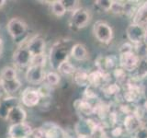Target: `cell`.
Returning a JSON list of instances; mask_svg holds the SVG:
<instances>
[{"mask_svg": "<svg viewBox=\"0 0 147 138\" xmlns=\"http://www.w3.org/2000/svg\"><path fill=\"white\" fill-rule=\"evenodd\" d=\"M144 110L147 112V100L144 102Z\"/></svg>", "mask_w": 147, "mask_h": 138, "instance_id": "cell-35", "label": "cell"}, {"mask_svg": "<svg viewBox=\"0 0 147 138\" xmlns=\"http://www.w3.org/2000/svg\"><path fill=\"white\" fill-rule=\"evenodd\" d=\"M16 78H18V75L16 69L14 67L6 66L0 72V80L8 81V80H14Z\"/></svg>", "mask_w": 147, "mask_h": 138, "instance_id": "cell-20", "label": "cell"}, {"mask_svg": "<svg viewBox=\"0 0 147 138\" xmlns=\"http://www.w3.org/2000/svg\"><path fill=\"white\" fill-rule=\"evenodd\" d=\"M46 73L44 72V67L38 66H30L27 68L25 74L26 80L31 85H39L44 82Z\"/></svg>", "mask_w": 147, "mask_h": 138, "instance_id": "cell-6", "label": "cell"}, {"mask_svg": "<svg viewBox=\"0 0 147 138\" xmlns=\"http://www.w3.org/2000/svg\"><path fill=\"white\" fill-rule=\"evenodd\" d=\"M31 57V54L26 46L20 45L13 54V62L18 67H29Z\"/></svg>", "mask_w": 147, "mask_h": 138, "instance_id": "cell-8", "label": "cell"}, {"mask_svg": "<svg viewBox=\"0 0 147 138\" xmlns=\"http://www.w3.org/2000/svg\"><path fill=\"white\" fill-rule=\"evenodd\" d=\"M20 87H21V82L18 78H16L14 80H8V81L0 80V87L7 94L15 93V92H17L20 89Z\"/></svg>", "mask_w": 147, "mask_h": 138, "instance_id": "cell-16", "label": "cell"}, {"mask_svg": "<svg viewBox=\"0 0 147 138\" xmlns=\"http://www.w3.org/2000/svg\"><path fill=\"white\" fill-rule=\"evenodd\" d=\"M40 100H41V97L40 95L38 89L29 87L22 91L20 97V102L22 103V105L26 106V107L29 108L36 107L37 105H39Z\"/></svg>", "mask_w": 147, "mask_h": 138, "instance_id": "cell-4", "label": "cell"}, {"mask_svg": "<svg viewBox=\"0 0 147 138\" xmlns=\"http://www.w3.org/2000/svg\"><path fill=\"white\" fill-rule=\"evenodd\" d=\"M3 49H4L3 41H2V39H1V38H0V56H1L2 53H3Z\"/></svg>", "mask_w": 147, "mask_h": 138, "instance_id": "cell-33", "label": "cell"}, {"mask_svg": "<svg viewBox=\"0 0 147 138\" xmlns=\"http://www.w3.org/2000/svg\"><path fill=\"white\" fill-rule=\"evenodd\" d=\"M75 106L78 112L84 115L88 116L94 113V107L90 104V102H88L87 99H78L76 101Z\"/></svg>", "mask_w": 147, "mask_h": 138, "instance_id": "cell-17", "label": "cell"}, {"mask_svg": "<svg viewBox=\"0 0 147 138\" xmlns=\"http://www.w3.org/2000/svg\"><path fill=\"white\" fill-rule=\"evenodd\" d=\"M85 96H86V99H94L96 97V94L93 90L90 89V87H87L85 91Z\"/></svg>", "mask_w": 147, "mask_h": 138, "instance_id": "cell-31", "label": "cell"}, {"mask_svg": "<svg viewBox=\"0 0 147 138\" xmlns=\"http://www.w3.org/2000/svg\"><path fill=\"white\" fill-rule=\"evenodd\" d=\"M51 10H52V12L54 16H56L58 18L63 17L67 11L63 2L60 1V0L53 1L52 3H51Z\"/></svg>", "mask_w": 147, "mask_h": 138, "instance_id": "cell-19", "label": "cell"}, {"mask_svg": "<svg viewBox=\"0 0 147 138\" xmlns=\"http://www.w3.org/2000/svg\"><path fill=\"white\" fill-rule=\"evenodd\" d=\"M70 55L76 61H84L87 58L88 53H87V50L83 44L76 43L71 47Z\"/></svg>", "mask_w": 147, "mask_h": 138, "instance_id": "cell-15", "label": "cell"}, {"mask_svg": "<svg viewBox=\"0 0 147 138\" xmlns=\"http://www.w3.org/2000/svg\"><path fill=\"white\" fill-rule=\"evenodd\" d=\"M68 53H70V52H68L67 48L62 43H55L53 48L51 49L50 53V62L51 66L53 68L57 69L58 66L61 64L63 61L68 59Z\"/></svg>", "mask_w": 147, "mask_h": 138, "instance_id": "cell-2", "label": "cell"}, {"mask_svg": "<svg viewBox=\"0 0 147 138\" xmlns=\"http://www.w3.org/2000/svg\"><path fill=\"white\" fill-rule=\"evenodd\" d=\"M114 76L118 79H124V77H125V71L122 68H117L114 71Z\"/></svg>", "mask_w": 147, "mask_h": 138, "instance_id": "cell-29", "label": "cell"}, {"mask_svg": "<svg viewBox=\"0 0 147 138\" xmlns=\"http://www.w3.org/2000/svg\"><path fill=\"white\" fill-rule=\"evenodd\" d=\"M46 61H47V58H46V54H40V55H35V56L31 57V61L30 66H38L44 67L46 64Z\"/></svg>", "mask_w": 147, "mask_h": 138, "instance_id": "cell-25", "label": "cell"}, {"mask_svg": "<svg viewBox=\"0 0 147 138\" xmlns=\"http://www.w3.org/2000/svg\"><path fill=\"white\" fill-rule=\"evenodd\" d=\"M96 3H98V6L105 11L109 10L112 5V1H98Z\"/></svg>", "mask_w": 147, "mask_h": 138, "instance_id": "cell-28", "label": "cell"}, {"mask_svg": "<svg viewBox=\"0 0 147 138\" xmlns=\"http://www.w3.org/2000/svg\"><path fill=\"white\" fill-rule=\"evenodd\" d=\"M110 10L116 14H121L125 12V4L121 2H117V1H112L111 7Z\"/></svg>", "mask_w": 147, "mask_h": 138, "instance_id": "cell-26", "label": "cell"}, {"mask_svg": "<svg viewBox=\"0 0 147 138\" xmlns=\"http://www.w3.org/2000/svg\"><path fill=\"white\" fill-rule=\"evenodd\" d=\"M40 128L43 132L44 138H66L64 131L54 122H45Z\"/></svg>", "mask_w": 147, "mask_h": 138, "instance_id": "cell-11", "label": "cell"}, {"mask_svg": "<svg viewBox=\"0 0 147 138\" xmlns=\"http://www.w3.org/2000/svg\"><path fill=\"white\" fill-rule=\"evenodd\" d=\"M33 129L27 122L11 124L8 130L9 138H30Z\"/></svg>", "mask_w": 147, "mask_h": 138, "instance_id": "cell-5", "label": "cell"}, {"mask_svg": "<svg viewBox=\"0 0 147 138\" xmlns=\"http://www.w3.org/2000/svg\"><path fill=\"white\" fill-rule=\"evenodd\" d=\"M119 64L124 71H132L139 64V57L131 49L125 50L119 55Z\"/></svg>", "mask_w": 147, "mask_h": 138, "instance_id": "cell-3", "label": "cell"}, {"mask_svg": "<svg viewBox=\"0 0 147 138\" xmlns=\"http://www.w3.org/2000/svg\"><path fill=\"white\" fill-rule=\"evenodd\" d=\"M146 30L144 28H142L137 24H132L127 29L128 38L133 43H141L145 39Z\"/></svg>", "mask_w": 147, "mask_h": 138, "instance_id": "cell-12", "label": "cell"}, {"mask_svg": "<svg viewBox=\"0 0 147 138\" xmlns=\"http://www.w3.org/2000/svg\"><path fill=\"white\" fill-rule=\"evenodd\" d=\"M74 81L80 87L88 85V74L83 70H76L74 74Z\"/></svg>", "mask_w": 147, "mask_h": 138, "instance_id": "cell-22", "label": "cell"}, {"mask_svg": "<svg viewBox=\"0 0 147 138\" xmlns=\"http://www.w3.org/2000/svg\"><path fill=\"white\" fill-rule=\"evenodd\" d=\"M6 1H5V0H0V8H2L5 5H6Z\"/></svg>", "mask_w": 147, "mask_h": 138, "instance_id": "cell-34", "label": "cell"}, {"mask_svg": "<svg viewBox=\"0 0 147 138\" xmlns=\"http://www.w3.org/2000/svg\"><path fill=\"white\" fill-rule=\"evenodd\" d=\"M135 138H147V128H140L136 133Z\"/></svg>", "mask_w": 147, "mask_h": 138, "instance_id": "cell-30", "label": "cell"}, {"mask_svg": "<svg viewBox=\"0 0 147 138\" xmlns=\"http://www.w3.org/2000/svg\"><path fill=\"white\" fill-rule=\"evenodd\" d=\"M90 20L89 13L87 12L86 9L78 8L76 10L73 12V15L71 18V26L76 29H83L85 28Z\"/></svg>", "mask_w": 147, "mask_h": 138, "instance_id": "cell-10", "label": "cell"}, {"mask_svg": "<svg viewBox=\"0 0 147 138\" xmlns=\"http://www.w3.org/2000/svg\"><path fill=\"white\" fill-rule=\"evenodd\" d=\"M106 91H107V93L109 94V95L117 94V93H119V87L117 84H111V85H109L107 89H106Z\"/></svg>", "mask_w": 147, "mask_h": 138, "instance_id": "cell-27", "label": "cell"}, {"mask_svg": "<svg viewBox=\"0 0 147 138\" xmlns=\"http://www.w3.org/2000/svg\"><path fill=\"white\" fill-rule=\"evenodd\" d=\"M21 45L26 46L30 53L31 54V56L45 53V41L40 36H34L32 38L27 39L26 44Z\"/></svg>", "mask_w": 147, "mask_h": 138, "instance_id": "cell-9", "label": "cell"}, {"mask_svg": "<svg viewBox=\"0 0 147 138\" xmlns=\"http://www.w3.org/2000/svg\"><path fill=\"white\" fill-rule=\"evenodd\" d=\"M18 99L13 98V97H7L4 99L0 102V117L6 120L7 117V114L14 106L18 105Z\"/></svg>", "mask_w": 147, "mask_h": 138, "instance_id": "cell-14", "label": "cell"}, {"mask_svg": "<svg viewBox=\"0 0 147 138\" xmlns=\"http://www.w3.org/2000/svg\"><path fill=\"white\" fill-rule=\"evenodd\" d=\"M44 83L46 85L50 86L51 87L57 86L60 83V76L57 72L55 71H51L48 72L45 75V79H44Z\"/></svg>", "mask_w": 147, "mask_h": 138, "instance_id": "cell-23", "label": "cell"}, {"mask_svg": "<svg viewBox=\"0 0 147 138\" xmlns=\"http://www.w3.org/2000/svg\"><path fill=\"white\" fill-rule=\"evenodd\" d=\"M57 70L64 76H70V75H74V74L76 73V69L74 66V64L67 59L60 64L57 68Z\"/></svg>", "mask_w": 147, "mask_h": 138, "instance_id": "cell-21", "label": "cell"}, {"mask_svg": "<svg viewBox=\"0 0 147 138\" xmlns=\"http://www.w3.org/2000/svg\"><path fill=\"white\" fill-rule=\"evenodd\" d=\"M27 118V112H25V110L23 109V107L18 104L14 106V107L9 110V112L7 114V121L14 123H20L23 122H26Z\"/></svg>", "mask_w": 147, "mask_h": 138, "instance_id": "cell-13", "label": "cell"}, {"mask_svg": "<svg viewBox=\"0 0 147 138\" xmlns=\"http://www.w3.org/2000/svg\"><path fill=\"white\" fill-rule=\"evenodd\" d=\"M7 30L8 31L9 35L12 37L14 41H20V43H22L23 41L28 39V37L23 38V36H25L28 30V26L26 22L20 20L18 18H13L7 22Z\"/></svg>", "mask_w": 147, "mask_h": 138, "instance_id": "cell-1", "label": "cell"}, {"mask_svg": "<svg viewBox=\"0 0 147 138\" xmlns=\"http://www.w3.org/2000/svg\"><path fill=\"white\" fill-rule=\"evenodd\" d=\"M124 126L128 132H135L138 131L141 127V120L137 119L135 116L129 114L124 120Z\"/></svg>", "mask_w": 147, "mask_h": 138, "instance_id": "cell-18", "label": "cell"}, {"mask_svg": "<svg viewBox=\"0 0 147 138\" xmlns=\"http://www.w3.org/2000/svg\"><path fill=\"white\" fill-rule=\"evenodd\" d=\"M111 133H112V135L115 136V137L119 136V135H121V133H122V129H121V127H116V128L113 129V130H112Z\"/></svg>", "mask_w": 147, "mask_h": 138, "instance_id": "cell-32", "label": "cell"}, {"mask_svg": "<svg viewBox=\"0 0 147 138\" xmlns=\"http://www.w3.org/2000/svg\"><path fill=\"white\" fill-rule=\"evenodd\" d=\"M93 31H94L95 37L100 41V43H109L112 39L111 28L105 22L98 21L95 23Z\"/></svg>", "mask_w": 147, "mask_h": 138, "instance_id": "cell-7", "label": "cell"}, {"mask_svg": "<svg viewBox=\"0 0 147 138\" xmlns=\"http://www.w3.org/2000/svg\"><path fill=\"white\" fill-rule=\"evenodd\" d=\"M104 74L100 71H95L88 74V84L93 87H98L103 80Z\"/></svg>", "mask_w": 147, "mask_h": 138, "instance_id": "cell-24", "label": "cell"}]
</instances>
